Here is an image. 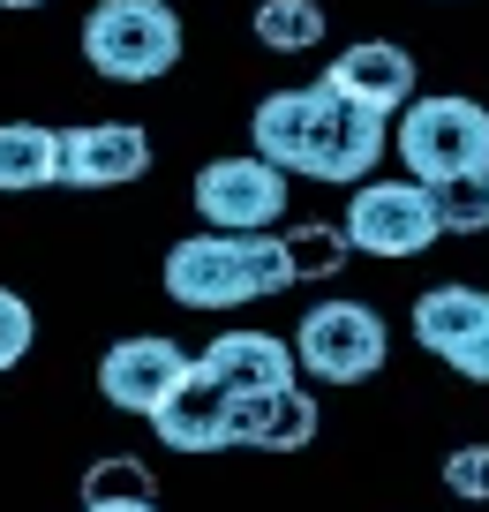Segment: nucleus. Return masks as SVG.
Masks as SVG:
<instances>
[{"mask_svg": "<svg viewBox=\"0 0 489 512\" xmlns=\"http://www.w3.org/2000/svg\"><path fill=\"white\" fill-rule=\"evenodd\" d=\"M294 287L286 234H189L166 249V294L181 309H241Z\"/></svg>", "mask_w": 489, "mask_h": 512, "instance_id": "f257e3e1", "label": "nucleus"}, {"mask_svg": "<svg viewBox=\"0 0 489 512\" xmlns=\"http://www.w3.org/2000/svg\"><path fill=\"white\" fill-rule=\"evenodd\" d=\"M399 159H407V174L422 181V189H444V181H474L489 174V106H474V98H414L407 113H399L392 128Z\"/></svg>", "mask_w": 489, "mask_h": 512, "instance_id": "f03ea898", "label": "nucleus"}, {"mask_svg": "<svg viewBox=\"0 0 489 512\" xmlns=\"http://www.w3.org/2000/svg\"><path fill=\"white\" fill-rule=\"evenodd\" d=\"M83 61L106 83H158L181 61V16L166 0H98L83 16Z\"/></svg>", "mask_w": 489, "mask_h": 512, "instance_id": "7ed1b4c3", "label": "nucleus"}, {"mask_svg": "<svg viewBox=\"0 0 489 512\" xmlns=\"http://www.w3.org/2000/svg\"><path fill=\"white\" fill-rule=\"evenodd\" d=\"M384 354H392V339H384V317L369 302H324V309H309L301 332H294V362L309 369V377H324V384L377 377Z\"/></svg>", "mask_w": 489, "mask_h": 512, "instance_id": "20e7f679", "label": "nucleus"}, {"mask_svg": "<svg viewBox=\"0 0 489 512\" xmlns=\"http://www.w3.org/2000/svg\"><path fill=\"white\" fill-rule=\"evenodd\" d=\"M309 181H354L362 189L369 166L384 159V144H392V121L369 106H354L347 91H332V83H316L309 91Z\"/></svg>", "mask_w": 489, "mask_h": 512, "instance_id": "39448f33", "label": "nucleus"}, {"mask_svg": "<svg viewBox=\"0 0 489 512\" xmlns=\"http://www.w3.org/2000/svg\"><path fill=\"white\" fill-rule=\"evenodd\" d=\"M196 211L211 219V234H264L286 211V174L271 159H256V151L211 159L204 174H196Z\"/></svg>", "mask_w": 489, "mask_h": 512, "instance_id": "423d86ee", "label": "nucleus"}, {"mask_svg": "<svg viewBox=\"0 0 489 512\" xmlns=\"http://www.w3.org/2000/svg\"><path fill=\"white\" fill-rule=\"evenodd\" d=\"M347 241L362 256H414L437 241V204L422 181H362L347 204Z\"/></svg>", "mask_w": 489, "mask_h": 512, "instance_id": "0eeeda50", "label": "nucleus"}, {"mask_svg": "<svg viewBox=\"0 0 489 512\" xmlns=\"http://www.w3.org/2000/svg\"><path fill=\"white\" fill-rule=\"evenodd\" d=\"M181 377H189V354H181L174 339H158V332L121 339V347H106V362H98V392H106V407H121V415H158Z\"/></svg>", "mask_w": 489, "mask_h": 512, "instance_id": "6e6552de", "label": "nucleus"}, {"mask_svg": "<svg viewBox=\"0 0 489 512\" xmlns=\"http://www.w3.org/2000/svg\"><path fill=\"white\" fill-rule=\"evenodd\" d=\"M151 174V136L136 121H91L61 136V181L68 189H128Z\"/></svg>", "mask_w": 489, "mask_h": 512, "instance_id": "1a4fd4ad", "label": "nucleus"}, {"mask_svg": "<svg viewBox=\"0 0 489 512\" xmlns=\"http://www.w3.org/2000/svg\"><path fill=\"white\" fill-rule=\"evenodd\" d=\"M226 422H234V392H226L204 362H189V377H181L174 392H166V407L151 415V430L166 437L174 452H226V445H234Z\"/></svg>", "mask_w": 489, "mask_h": 512, "instance_id": "9d476101", "label": "nucleus"}, {"mask_svg": "<svg viewBox=\"0 0 489 512\" xmlns=\"http://www.w3.org/2000/svg\"><path fill=\"white\" fill-rule=\"evenodd\" d=\"M332 91H347L354 106H369V113H407L414 106V53L407 46H392V38H362V46H347L332 61Z\"/></svg>", "mask_w": 489, "mask_h": 512, "instance_id": "9b49d317", "label": "nucleus"}, {"mask_svg": "<svg viewBox=\"0 0 489 512\" xmlns=\"http://www.w3.org/2000/svg\"><path fill=\"white\" fill-rule=\"evenodd\" d=\"M234 445H256V452H301L316 437V400L301 384H279V392H241L234 400Z\"/></svg>", "mask_w": 489, "mask_h": 512, "instance_id": "f8f14e48", "label": "nucleus"}, {"mask_svg": "<svg viewBox=\"0 0 489 512\" xmlns=\"http://www.w3.org/2000/svg\"><path fill=\"white\" fill-rule=\"evenodd\" d=\"M196 362H204L234 400L241 392H279V384H294V347L271 339V332H219Z\"/></svg>", "mask_w": 489, "mask_h": 512, "instance_id": "ddd939ff", "label": "nucleus"}, {"mask_svg": "<svg viewBox=\"0 0 489 512\" xmlns=\"http://www.w3.org/2000/svg\"><path fill=\"white\" fill-rule=\"evenodd\" d=\"M482 324H489V294L482 287H429L422 302H414V339H422L437 362H452Z\"/></svg>", "mask_w": 489, "mask_h": 512, "instance_id": "4468645a", "label": "nucleus"}, {"mask_svg": "<svg viewBox=\"0 0 489 512\" xmlns=\"http://www.w3.org/2000/svg\"><path fill=\"white\" fill-rule=\"evenodd\" d=\"M46 181H61V128L0 121V196L46 189Z\"/></svg>", "mask_w": 489, "mask_h": 512, "instance_id": "2eb2a0df", "label": "nucleus"}, {"mask_svg": "<svg viewBox=\"0 0 489 512\" xmlns=\"http://www.w3.org/2000/svg\"><path fill=\"white\" fill-rule=\"evenodd\" d=\"M249 23H256V46H271V53H309L324 38V8L316 0H264Z\"/></svg>", "mask_w": 489, "mask_h": 512, "instance_id": "dca6fc26", "label": "nucleus"}, {"mask_svg": "<svg viewBox=\"0 0 489 512\" xmlns=\"http://www.w3.org/2000/svg\"><path fill=\"white\" fill-rule=\"evenodd\" d=\"M151 467L143 460H91L83 475V505H151Z\"/></svg>", "mask_w": 489, "mask_h": 512, "instance_id": "f3484780", "label": "nucleus"}, {"mask_svg": "<svg viewBox=\"0 0 489 512\" xmlns=\"http://www.w3.org/2000/svg\"><path fill=\"white\" fill-rule=\"evenodd\" d=\"M429 204H437V234H489V174L444 181L429 189Z\"/></svg>", "mask_w": 489, "mask_h": 512, "instance_id": "a211bd4d", "label": "nucleus"}, {"mask_svg": "<svg viewBox=\"0 0 489 512\" xmlns=\"http://www.w3.org/2000/svg\"><path fill=\"white\" fill-rule=\"evenodd\" d=\"M347 226H294L286 234V256H294V279H332L347 264Z\"/></svg>", "mask_w": 489, "mask_h": 512, "instance_id": "6ab92c4d", "label": "nucleus"}, {"mask_svg": "<svg viewBox=\"0 0 489 512\" xmlns=\"http://www.w3.org/2000/svg\"><path fill=\"white\" fill-rule=\"evenodd\" d=\"M31 339H38V324H31V302L0 287V377H8V369H16L23 354H31Z\"/></svg>", "mask_w": 489, "mask_h": 512, "instance_id": "aec40b11", "label": "nucleus"}, {"mask_svg": "<svg viewBox=\"0 0 489 512\" xmlns=\"http://www.w3.org/2000/svg\"><path fill=\"white\" fill-rule=\"evenodd\" d=\"M444 490L467 497V505H489V445H459L444 460Z\"/></svg>", "mask_w": 489, "mask_h": 512, "instance_id": "412c9836", "label": "nucleus"}, {"mask_svg": "<svg viewBox=\"0 0 489 512\" xmlns=\"http://www.w3.org/2000/svg\"><path fill=\"white\" fill-rule=\"evenodd\" d=\"M452 369H459V377H474V384H489V324H482V332H474L467 347L452 354Z\"/></svg>", "mask_w": 489, "mask_h": 512, "instance_id": "4be33fe9", "label": "nucleus"}, {"mask_svg": "<svg viewBox=\"0 0 489 512\" xmlns=\"http://www.w3.org/2000/svg\"><path fill=\"white\" fill-rule=\"evenodd\" d=\"M83 512H158V505H83Z\"/></svg>", "mask_w": 489, "mask_h": 512, "instance_id": "5701e85b", "label": "nucleus"}, {"mask_svg": "<svg viewBox=\"0 0 489 512\" xmlns=\"http://www.w3.org/2000/svg\"><path fill=\"white\" fill-rule=\"evenodd\" d=\"M0 8H46V0H0Z\"/></svg>", "mask_w": 489, "mask_h": 512, "instance_id": "b1692460", "label": "nucleus"}]
</instances>
